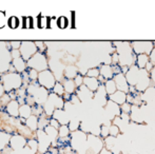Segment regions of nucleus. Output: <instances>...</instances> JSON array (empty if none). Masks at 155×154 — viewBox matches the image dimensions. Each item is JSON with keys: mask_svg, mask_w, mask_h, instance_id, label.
Listing matches in <instances>:
<instances>
[{"mask_svg": "<svg viewBox=\"0 0 155 154\" xmlns=\"http://www.w3.org/2000/svg\"><path fill=\"white\" fill-rule=\"evenodd\" d=\"M69 129L71 132H75V131H78V128L80 126V123L78 120H70L69 123Z\"/></svg>", "mask_w": 155, "mask_h": 154, "instance_id": "nucleus-33", "label": "nucleus"}, {"mask_svg": "<svg viewBox=\"0 0 155 154\" xmlns=\"http://www.w3.org/2000/svg\"><path fill=\"white\" fill-rule=\"evenodd\" d=\"M37 81H38L40 87H43V88H45L47 90L50 91V90H53L57 80H56V77L53 74V72L50 69H48V70L42 71V72H39Z\"/></svg>", "mask_w": 155, "mask_h": 154, "instance_id": "nucleus-3", "label": "nucleus"}, {"mask_svg": "<svg viewBox=\"0 0 155 154\" xmlns=\"http://www.w3.org/2000/svg\"><path fill=\"white\" fill-rule=\"evenodd\" d=\"M12 64L14 66L16 72L19 73V74H22V73H25V69H27V67H28L27 61H25V60L23 59L22 57L15 58V59H13Z\"/></svg>", "mask_w": 155, "mask_h": 154, "instance_id": "nucleus-12", "label": "nucleus"}, {"mask_svg": "<svg viewBox=\"0 0 155 154\" xmlns=\"http://www.w3.org/2000/svg\"><path fill=\"white\" fill-rule=\"evenodd\" d=\"M50 117L45 115V113L41 116H39V121H38V130H45V127L50 125Z\"/></svg>", "mask_w": 155, "mask_h": 154, "instance_id": "nucleus-22", "label": "nucleus"}, {"mask_svg": "<svg viewBox=\"0 0 155 154\" xmlns=\"http://www.w3.org/2000/svg\"><path fill=\"white\" fill-rule=\"evenodd\" d=\"M0 79H1V74H0Z\"/></svg>", "mask_w": 155, "mask_h": 154, "instance_id": "nucleus-50", "label": "nucleus"}, {"mask_svg": "<svg viewBox=\"0 0 155 154\" xmlns=\"http://www.w3.org/2000/svg\"><path fill=\"white\" fill-rule=\"evenodd\" d=\"M121 109L124 110V113H129V111H130V106H129L128 103H124V105L121 106Z\"/></svg>", "mask_w": 155, "mask_h": 154, "instance_id": "nucleus-47", "label": "nucleus"}, {"mask_svg": "<svg viewBox=\"0 0 155 154\" xmlns=\"http://www.w3.org/2000/svg\"><path fill=\"white\" fill-rule=\"evenodd\" d=\"M67 23H68V20L65 17H59L57 19V27L60 28V29H64L67 27Z\"/></svg>", "mask_w": 155, "mask_h": 154, "instance_id": "nucleus-36", "label": "nucleus"}, {"mask_svg": "<svg viewBox=\"0 0 155 154\" xmlns=\"http://www.w3.org/2000/svg\"><path fill=\"white\" fill-rule=\"evenodd\" d=\"M0 82L3 86L6 93H10L12 91H17L20 88H22L23 79L22 75L19 73H6L1 75Z\"/></svg>", "mask_w": 155, "mask_h": 154, "instance_id": "nucleus-1", "label": "nucleus"}, {"mask_svg": "<svg viewBox=\"0 0 155 154\" xmlns=\"http://www.w3.org/2000/svg\"><path fill=\"white\" fill-rule=\"evenodd\" d=\"M33 109V115H36V116H41L43 113H45V111H43V107L41 105H35L32 107Z\"/></svg>", "mask_w": 155, "mask_h": 154, "instance_id": "nucleus-30", "label": "nucleus"}, {"mask_svg": "<svg viewBox=\"0 0 155 154\" xmlns=\"http://www.w3.org/2000/svg\"><path fill=\"white\" fill-rule=\"evenodd\" d=\"M6 25H8V20H6L5 14L0 11V29H3Z\"/></svg>", "mask_w": 155, "mask_h": 154, "instance_id": "nucleus-37", "label": "nucleus"}, {"mask_svg": "<svg viewBox=\"0 0 155 154\" xmlns=\"http://www.w3.org/2000/svg\"><path fill=\"white\" fill-rule=\"evenodd\" d=\"M32 21H33V19H32V18H30V17H28V18H25V25H23V27H25V29H31V28H33Z\"/></svg>", "mask_w": 155, "mask_h": 154, "instance_id": "nucleus-41", "label": "nucleus"}, {"mask_svg": "<svg viewBox=\"0 0 155 154\" xmlns=\"http://www.w3.org/2000/svg\"><path fill=\"white\" fill-rule=\"evenodd\" d=\"M87 142V135L81 131H75L72 132L71 136V147H73V149H77L81 146L84 143Z\"/></svg>", "mask_w": 155, "mask_h": 154, "instance_id": "nucleus-8", "label": "nucleus"}, {"mask_svg": "<svg viewBox=\"0 0 155 154\" xmlns=\"http://www.w3.org/2000/svg\"><path fill=\"white\" fill-rule=\"evenodd\" d=\"M49 95H50L49 90H47V89L43 88V87H39L38 90L36 91V93H35L33 97L35 98V101H36L37 105L43 106L47 103L48 98H49Z\"/></svg>", "mask_w": 155, "mask_h": 154, "instance_id": "nucleus-9", "label": "nucleus"}, {"mask_svg": "<svg viewBox=\"0 0 155 154\" xmlns=\"http://www.w3.org/2000/svg\"><path fill=\"white\" fill-rule=\"evenodd\" d=\"M27 64L29 69H34L37 72H42V71L49 69V62H48L47 56L45 55V53H40V52H37L27 62Z\"/></svg>", "mask_w": 155, "mask_h": 154, "instance_id": "nucleus-2", "label": "nucleus"}, {"mask_svg": "<svg viewBox=\"0 0 155 154\" xmlns=\"http://www.w3.org/2000/svg\"><path fill=\"white\" fill-rule=\"evenodd\" d=\"M36 138L38 140L39 149L38 152L45 154L49 151V149L52 147V140L48 136V134L45 132V130H37L36 131Z\"/></svg>", "mask_w": 155, "mask_h": 154, "instance_id": "nucleus-5", "label": "nucleus"}, {"mask_svg": "<svg viewBox=\"0 0 155 154\" xmlns=\"http://www.w3.org/2000/svg\"><path fill=\"white\" fill-rule=\"evenodd\" d=\"M12 61L13 58L11 55V51L6 49L5 51L0 54V74H6V72H8Z\"/></svg>", "mask_w": 155, "mask_h": 154, "instance_id": "nucleus-7", "label": "nucleus"}, {"mask_svg": "<svg viewBox=\"0 0 155 154\" xmlns=\"http://www.w3.org/2000/svg\"><path fill=\"white\" fill-rule=\"evenodd\" d=\"M20 25V20H19L18 17L16 16H12L8 19V25L11 29H17Z\"/></svg>", "mask_w": 155, "mask_h": 154, "instance_id": "nucleus-29", "label": "nucleus"}, {"mask_svg": "<svg viewBox=\"0 0 155 154\" xmlns=\"http://www.w3.org/2000/svg\"><path fill=\"white\" fill-rule=\"evenodd\" d=\"M84 84L89 89V90L92 91V92H94V91H97L100 87L98 79H96V78H92V77H88V76H86L84 78Z\"/></svg>", "mask_w": 155, "mask_h": 154, "instance_id": "nucleus-14", "label": "nucleus"}, {"mask_svg": "<svg viewBox=\"0 0 155 154\" xmlns=\"http://www.w3.org/2000/svg\"><path fill=\"white\" fill-rule=\"evenodd\" d=\"M84 77H82L80 74H78L77 76H76L75 78H74V82H75V84H76V87L77 88H79V87H81L82 84H84Z\"/></svg>", "mask_w": 155, "mask_h": 154, "instance_id": "nucleus-38", "label": "nucleus"}, {"mask_svg": "<svg viewBox=\"0 0 155 154\" xmlns=\"http://www.w3.org/2000/svg\"><path fill=\"white\" fill-rule=\"evenodd\" d=\"M70 132L71 131H70V129H69V126L62 125V126H60V128L58 129V136H59V138L69 137Z\"/></svg>", "mask_w": 155, "mask_h": 154, "instance_id": "nucleus-27", "label": "nucleus"}, {"mask_svg": "<svg viewBox=\"0 0 155 154\" xmlns=\"http://www.w3.org/2000/svg\"><path fill=\"white\" fill-rule=\"evenodd\" d=\"M108 133H110V128H108L107 126H102L101 127V135L107 136Z\"/></svg>", "mask_w": 155, "mask_h": 154, "instance_id": "nucleus-45", "label": "nucleus"}, {"mask_svg": "<svg viewBox=\"0 0 155 154\" xmlns=\"http://www.w3.org/2000/svg\"><path fill=\"white\" fill-rule=\"evenodd\" d=\"M21 42H22V41H10L11 51H12V50H19L20 49Z\"/></svg>", "mask_w": 155, "mask_h": 154, "instance_id": "nucleus-40", "label": "nucleus"}, {"mask_svg": "<svg viewBox=\"0 0 155 154\" xmlns=\"http://www.w3.org/2000/svg\"><path fill=\"white\" fill-rule=\"evenodd\" d=\"M28 145V139L27 137H25L21 134L17 133V134H13L11 136V140H10V145L13 151H18V150H22L27 147Z\"/></svg>", "mask_w": 155, "mask_h": 154, "instance_id": "nucleus-6", "label": "nucleus"}, {"mask_svg": "<svg viewBox=\"0 0 155 154\" xmlns=\"http://www.w3.org/2000/svg\"><path fill=\"white\" fill-rule=\"evenodd\" d=\"M118 133V128L116 126H112L110 127V134H113V135H116Z\"/></svg>", "mask_w": 155, "mask_h": 154, "instance_id": "nucleus-46", "label": "nucleus"}, {"mask_svg": "<svg viewBox=\"0 0 155 154\" xmlns=\"http://www.w3.org/2000/svg\"><path fill=\"white\" fill-rule=\"evenodd\" d=\"M50 125H51L52 127L56 128V129H57V130L59 129V128H60V126H61V125H60L59 123H58L57 120H56L55 118H53V117H52V118L50 119Z\"/></svg>", "mask_w": 155, "mask_h": 154, "instance_id": "nucleus-42", "label": "nucleus"}, {"mask_svg": "<svg viewBox=\"0 0 155 154\" xmlns=\"http://www.w3.org/2000/svg\"><path fill=\"white\" fill-rule=\"evenodd\" d=\"M38 121H39L38 116L32 115V116H30L27 120H25V125H27V127L29 128L31 131L36 133V131L38 130Z\"/></svg>", "mask_w": 155, "mask_h": 154, "instance_id": "nucleus-15", "label": "nucleus"}, {"mask_svg": "<svg viewBox=\"0 0 155 154\" xmlns=\"http://www.w3.org/2000/svg\"><path fill=\"white\" fill-rule=\"evenodd\" d=\"M19 51H20L21 57L28 62L38 52V49L35 44V41H22Z\"/></svg>", "mask_w": 155, "mask_h": 154, "instance_id": "nucleus-4", "label": "nucleus"}, {"mask_svg": "<svg viewBox=\"0 0 155 154\" xmlns=\"http://www.w3.org/2000/svg\"><path fill=\"white\" fill-rule=\"evenodd\" d=\"M87 76L92 77V78H97L100 76V71L98 69H90V70L87 72Z\"/></svg>", "mask_w": 155, "mask_h": 154, "instance_id": "nucleus-35", "label": "nucleus"}, {"mask_svg": "<svg viewBox=\"0 0 155 154\" xmlns=\"http://www.w3.org/2000/svg\"><path fill=\"white\" fill-rule=\"evenodd\" d=\"M32 115H33V109L31 106L27 105V103L20 106V109H19V117H20V118L28 119Z\"/></svg>", "mask_w": 155, "mask_h": 154, "instance_id": "nucleus-16", "label": "nucleus"}, {"mask_svg": "<svg viewBox=\"0 0 155 154\" xmlns=\"http://www.w3.org/2000/svg\"><path fill=\"white\" fill-rule=\"evenodd\" d=\"M4 93H5V90H4L3 86H2V84L0 82V98H1V96L4 94Z\"/></svg>", "mask_w": 155, "mask_h": 154, "instance_id": "nucleus-48", "label": "nucleus"}, {"mask_svg": "<svg viewBox=\"0 0 155 154\" xmlns=\"http://www.w3.org/2000/svg\"><path fill=\"white\" fill-rule=\"evenodd\" d=\"M100 75H101L104 78L108 79V78H111L113 75V71L112 68L109 66H102L101 69H100Z\"/></svg>", "mask_w": 155, "mask_h": 154, "instance_id": "nucleus-26", "label": "nucleus"}, {"mask_svg": "<svg viewBox=\"0 0 155 154\" xmlns=\"http://www.w3.org/2000/svg\"><path fill=\"white\" fill-rule=\"evenodd\" d=\"M27 146L31 149V151L33 153H35V154L38 153L39 144H38V140H37L36 137L29 138V139H28V145H27Z\"/></svg>", "mask_w": 155, "mask_h": 154, "instance_id": "nucleus-23", "label": "nucleus"}, {"mask_svg": "<svg viewBox=\"0 0 155 154\" xmlns=\"http://www.w3.org/2000/svg\"><path fill=\"white\" fill-rule=\"evenodd\" d=\"M126 78H124V75L117 74L115 76V84H117V88L120 89L123 92L124 91H128V88H127V84H126Z\"/></svg>", "mask_w": 155, "mask_h": 154, "instance_id": "nucleus-20", "label": "nucleus"}, {"mask_svg": "<svg viewBox=\"0 0 155 154\" xmlns=\"http://www.w3.org/2000/svg\"><path fill=\"white\" fill-rule=\"evenodd\" d=\"M28 75H29V78H30V80H31V82L37 81L39 72H37V71L34 70V69H29V70H28Z\"/></svg>", "mask_w": 155, "mask_h": 154, "instance_id": "nucleus-32", "label": "nucleus"}, {"mask_svg": "<svg viewBox=\"0 0 155 154\" xmlns=\"http://www.w3.org/2000/svg\"><path fill=\"white\" fill-rule=\"evenodd\" d=\"M65 154H74L73 152H68V153H65Z\"/></svg>", "mask_w": 155, "mask_h": 154, "instance_id": "nucleus-49", "label": "nucleus"}, {"mask_svg": "<svg viewBox=\"0 0 155 154\" xmlns=\"http://www.w3.org/2000/svg\"><path fill=\"white\" fill-rule=\"evenodd\" d=\"M63 75H64V78H67V79H73V78H75L78 75L77 68L74 66H68L64 69Z\"/></svg>", "mask_w": 155, "mask_h": 154, "instance_id": "nucleus-19", "label": "nucleus"}, {"mask_svg": "<svg viewBox=\"0 0 155 154\" xmlns=\"http://www.w3.org/2000/svg\"><path fill=\"white\" fill-rule=\"evenodd\" d=\"M106 92L108 93V94L112 95L115 93V91H116V84H115L114 80H108V81H106Z\"/></svg>", "mask_w": 155, "mask_h": 154, "instance_id": "nucleus-25", "label": "nucleus"}, {"mask_svg": "<svg viewBox=\"0 0 155 154\" xmlns=\"http://www.w3.org/2000/svg\"><path fill=\"white\" fill-rule=\"evenodd\" d=\"M111 99L113 101H115V103H123L124 105V101H126V94H124V92H123V91H117L114 94L111 95Z\"/></svg>", "mask_w": 155, "mask_h": 154, "instance_id": "nucleus-21", "label": "nucleus"}, {"mask_svg": "<svg viewBox=\"0 0 155 154\" xmlns=\"http://www.w3.org/2000/svg\"><path fill=\"white\" fill-rule=\"evenodd\" d=\"M71 101L73 105H78V103H80V99L78 98V96L77 95H74V94H72V96H71Z\"/></svg>", "mask_w": 155, "mask_h": 154, "instance_id": "nucleus-44", "label": "nucleus"}, {"mask_svg": "<svg viewBox=\"0 0 155 154\" xmlns=\"http://www.w3.org/2000/svg\"><path fill=\"white\" fill-rule=\"evenodd\" d=\"M12 100L10 97V95H8V93H4L3 95L1 96V98H0V103H1V106L2 107H6L8 106V103H10V101Z\"/></svg>", "mask_w": 155, "mask_h": 154, "instance_id": "nucleus-34", "label": "nucleus"}, {"mask_svg": "<svg viewBox=\"0 0 155 154\" xmlns=\"http://www.w3.org/2000/svg\"><path fill=\"white\" fill-rule=\"evenodd\" d=\"M53 118H55L60 125H69L70 123V117L68 115L67 111L63 109H56L55 112L53 113Z\"/></svg>", "mask_w": 155, "mask_h": 154, "instance_id": "nucleus-10", "label": "nucleus"}, {"mask_svg": "<svg viewBox=\"0 0 155 154\" xmlns=\"http://www.w3.org/2000/svg\"><path fill=\"white\" fill-rule=\"evenodd\" d=\"M53 93H55V94H57L58 96H63V94L65 93V91H64V88H63V84H62V82L61 81H57L56 82V84L54 86V88H53Z\"/></svg>", "mask_w": 155, "mask_h": 154, "instance_id": "nucleus-28", "label": "nucleus"}, {"mask_svg": "<svg viewBox=\"0 0 155 154\" xmlns=\"http://www.w3.org/2000/svg\"><path fill=\"white\" fill-rule=\"evenodd\" d=\"M11 55H12L13 59L21 57V54H20V51H19V50H12V51H11Z\"/></svg>", "mask_w": 155, "mask_h": 154, "instance_id": "nucleus-43", "label": "nucleus"}, {"mask_svg": "<svg viewBox=\"0 0 155 154\" xmlns=\"http://www.w3.org/2000/svg\"><path fill=\"white\" fill-rule=\"evenodd\" d=\"M43 107V111H45V115H48L49 117L53 116V113L55 112V107H54V105L51 103L50 100H47V103H45V105L42 106Z\"/></svg>", "mask_w": 155, "mask_h": 154, "instance_id": "nucleus-24", "label": "nucleus"}, {"mask_svg": "<svg viewBox=\"0 0 155 154\" xmlns=\"http://www.w3.org/2000/svg\"><path fill=\"white\" fill-rule=\"evenodd\" d=\"M38 21V27L41 28V29H45V28H48V25L50 27V20H48L47 17L45 16H40V18H39Z\"/></svg>", "mask_w": 155, "mask_h": 154, "instance_id": "nucleus-31", "label": "nucleus"}, {"mask_svg": "<svg viewBox=\"0 0 155 154\" xmlns=\"http://www.w3.org/2000/svg\"><path fill=\"white\" fill-rule=\"evenodd\" d=\"M62 84H63V88H64L65 93H69V94H73L76 91V88H77L73 79H67V78H64L62 80Z\"/></svg>", "mask_w": 155, "mask_h": 154, "instance_id": "nucleus-17", "label": "nucleus"}, {"mask_svg": "<svg viewBox=\"0 0 155 154\" xmlns=\"http://www.w3.org/2000/svg\"><path fill=\"white\" fill-rule=\"evenodd\" d=\"M11 136L12 135H10V133L8 132L0 131V151H3L5 147L10 145Z\"/></svg>", "mask_w": 155, "mask_h": 154, "instance_id": "nucleus-18", "label": "nucleus"}, {"mask_svg": "<svg viewBox=\"0 0 155 154\" xmlns=\"http://www.w3.org/2000/svg\"><path fill=\"white\" fill-rule=\"evenodd\" d=\"M19 109H20V105L17 100H11L5 107L8 115L15 118H19Z\"/></svg>", "mask_w": 155, "mask_h": 154, "instance_id": "nucleus-11", "label": "nucleus"}, {"mask_svg": "<svg viewBox=\"0 0 155 154\" xmlns=\"http://www.w3.org/2000/svg\"><path fill=\"white\" fill-rule=\"evenodd\" d=\"M35 44H36L37 49H38V52H40V53H43L45 50V43L43 42V41H35Z\"/></svg>", "mask_w": 155, "mask_h": 154, "instance_id": "nucleus-39", "label": "nucleus"}, {"mask_svg": "<svg viewBox=\"0 0 155 154\" xmlns=\"http://www.w3.org/2000/svg\"><path fill=\"white\" fill-rule=\"evenodd\" d=\"M93 95V92L90 91L88 88H87L84 84H82L81 87H79L77 90V96L78 98L80 99V101H84V100H88L89 98H91Z\"/></svg>", "mask_w": 155, "mask_h": 154, "instance_id": "nucleus-13", "label": "nucleus"}]
</instances>
